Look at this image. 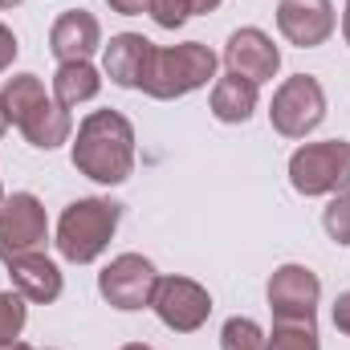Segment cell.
Wrapping results in <instances>:
<instances>
[{
    "mask_svg": "<svg viewBox=\"0 0 350 350\" xmlns=\"http://www.w3.org/2000/svg\"><path fill=\"white\" fill-rule=\"evenodd\" d=\"M45 98H49V94H45V82H41L37 74H12V78H4V86H0V110H4L8 126H21Z\"/></svg>",
    "mask_w": 350,
    "mask_h": 350,
    "instance_id": "18",
    "label": "cell"
},
{
    "mask_svg": "<svg viewBox=\"0 0 350 350\" xmlns=\"http://www.w3.org/2000/svg\"><path fill=\"white\" fill-rule=\"evenodd\" d=\"M151 21L159 25V29H183L187 21H191V8H187V0H151Z\"/></svg>",
    "mask_w": 350,
    "mask_h": 350,
    "instance_id": "23",
    "label": "cell"
},
{
    "mask_svg": "<svg viewBox=\"0 0 350 350\" xmlns=\"http://www.w3.org/2000/svg\"><path fill=\"white\" fill-rule=\"evenodd\" d=\"M269 314L273 322H318V301H322V281L306 265H277L269 285Z\"/></svg>",
    "mask_w": 350,
    "mask_h": 350,
    "instance_id": "8",
    "label": "cell"
},
{
    "mask_svg": "<svg viewBox=\"0 0 350 350\" xmlns=\"http://www.w3.org/2000/svg\"><path fill=\"white\" fill-rule=\"evenodd\" d=\"M322 228H326V237H330L334 245H347L350 249V191L330 196V204H326V212H322Z\"/></svg>",
    "mask_w": 350,
    "mask_h": 350,
    "instance_id": "22",
    "label": "cell"
},
{
    "mask_svg": "<svg viewBox=\"0 0 350 350\" xmlns=\"http://www.w3.org/2000/svg\"><path fill=\"white\" fill-rule=\"evenodd\" d=\"M155 318L175 334H196L212 318V293L191 277H159L151 297Z\"/></svg>",
    "mask_w": 350,
    "mask_h": 350,
    "instance_id": "9",
    "label": "cell"
},
{
    "mask_svg": "<svg viewBox=\"0 0 350 350\" xmlns=\"http://www.w3.org/2000/svg\"><path fill=\"white\" fill-rule=\"evenodd\" d=\"M289 187L306 200L350 191V143L326 139V143L297 147L289 155Z\"/></svg>",
    "mask_w": 350,
    "mask_h": 350,
    "instance_id": "4",
    "label": "cell"
},
{
    "mask_svg": "<svg viewBox=\"0 0 350 350\" xmlns=\"http://www.w3.org/2000/svg\"><path fill=\"white\" fill-rule=\"evenodd\" d=\"M4 131H8V118H4V110H0V139H4Z\"/></svg>",
    "mask_w": 350,
    "mask_h": 350,
    "instance_id": "31",
    "label": "cell"
},
{
    "mask_svg": "<svg viewBox=\"0 0 350 350\" xmlns=\"http://www.w3.org/2000/svg\"><path fill=\"white\" fill-rule=\"evenodd\" d=\"M342 37H347V45H350V8L342 12Z\"/></svg>",
    "mask_w": 350,
    "mask_h": 350,
    "instance_id": "29",
    "label": "cell"
},
{
    "mask_svg": "<svg viewBox=\"0 0 350 350\" xmlns=\"http://www.w3.org/2000/svg\"><path fill=\"white\" fill-rule=\"evenodd\" d=\"M0 350H37V347H29V342H21V338H16V342H4Z\"/></svg>",
    "mask_w": 350,
    "mask_h": 350,
    "instance_id": "28",
    "label": "cell"
},
{
    "mask_svg": "<svg viewBox=\"0 0 350 350\" xmlns=\"http://www.w3.org/2000/svg\"><path fill=\"white\" fill-rule=\"evenodd\" d=\"M49 241V216L45 204L33 191H12L0 204V261L8 265L12 257L41 253Z\"/></svg>",
    "mask_w": 350,
    "mask_h": 350,
    "instance_id": "6",
    "label": "cell"
},
{
    "mask_svg": "<svg viewBox=\"0 0 350 350\" xmlns=\"http://www.w3.org/2000/svg\"><path fill=\"white\" fill-rule=\"evenodd\" d=\"M49 49L53 57L66 66V62H90L98 49H102V25L98 16L86 8H66L53 29H49Z\"/></svg>",
    "mask_w": 350,
    "mask_h": 350,
    "instance_id": "13",
    "label": "cell"
},
{
    "mask_svg": "<svg viewBox=\"0 0 350 350\" xmlns=\"http://www.w3.org/2000/svg\"><path fill=\"white\" fill-rule=\"evenodd\" d=\"M208 106H212V118H216V122L241 126V122H249V118L257 114V86L245 82V78H237V74H224V78L212 82Z\"/></svg>",
    "mask_w": 350,
    "mask_h": 350,
    "instance_id": "15",
    "label": "cell"
},
{
    "mask_svg": "<svg viewBox=\"0 0 350 350\" xmlns=\"http://www.w3.org/2000/svg\"><path fill=\"white\" fill-rule=\"evenodd\" d=\"M8 277H12V289L33 301V306H53L66 289L62 281V269L49 261L45 253H25V257H12L8 261Z\"/></svg>",
    "mask_w": 350,
    "mask_h": 350,
    "instance_id": "14",
    "label": "cell"
},
{
    "mask_svg": "<svg viewBox=\"0 0 350 350\" xmlns=\"http://www.w3.org/2000/svg\"><path fill=\"white\" fill-rule=\"evenodd\" d=\"M118 220H122V208L114 200H102V196L74 200L57 220L53 245L70 265H90L110 249V241L118 232Z\"/></svg>",
    "mask_w": 350,
    "mask_h": 350,
    "instance_id": "3",
    "label": "cell"
},
{
    "mask_svg": "<svg viewBox=\"0 0 350 350\" xmlns=\"http://www.w3.org/2000/svg\"><path fill=\"white\" fill-rule=\"evenodd\" d=\"M25 322H29V301L16 289H0V347L16 342Z\"/></svg>",
    "mask_w": 350,
    "mask_h": 350,
    "instance_id": "21",
    "label": "cell"
},
{
    "mask_svg": "<svg viewBox=\"0 0 350 350\" xmlns=\"http://www.w3.org/2000/svg\"><path fill=\"white\" fill-rule=\"evenodd\" d=\"M330 318H334V326H338V334H347V338H350V289H347V293H338V301H334V310H330Z\"/></svg>",
    "mask_w": 350,
    "mask_h": 350,
    "instance_id": "25",
    "label": "cell"
},
{
    "mask_svg": "<svg viewBox=\"0 0 350 350\" xmlns=\"http://www.w3.org/2000/svg\"><path fill=\"white\" fill-rule=\"evenodd\" d=\"M347 8H350V0H347Z\"/></svg>",
    "mask_w": 350,
    "mask_h": 350,
    "instance_id": "34",
    "label": "cell"
},
{
    "mask_svg": "<svg viewBox=\"0 0 350 350\" xmlns=\"http://www.w3.org/2000/svg\"><path fill=\"white\" fill-rule=\"evenodd\" d=\"M16 53H21V45H16V33L8 29V25H0V74L16 62Z\"/></svg>",
    "mask_w": 350,
    "mask_h": 350,
    "instance_id": "24",
    "label": "cell"
},
{
    "mask_svg": "<svg viewBox=\"0 0 350 350\" xmlns=\"http://www.w3.org/2000/svg\"><path fill=\"white\" fill-rule=\"evenodd\" d=\"M224 66H228V74H237V78L261 86V82H273V78H277V70H281V49L273 45V37H269L265 29L245 25V29H237V33L228 37V45H224Z\"/></svg>",
    "mask_w": 350,
    "mask_h": 350,
    "instance_id": "10",
    "label": "cell"
},
{
    "mask_svg": "<svg viewBox=\"0 0 350 350\" xmlns=\"http://www.w3.org/2000/svg\"><path fill=\"white\" fill-rule=\"evenodd\" d=\"M265 350H322L318 322H273Z\"/></svg>",
    "mask_w": 350,
    "mask_h": 350,
    "instance_id": "19",
    "label": "cell"
},
{
    "mask_svg": "<svg viewBox=\"0 0 350 350\" xmlns=\"http://www.w3.org/2000/svg\"><path fill=\"white\" fill-rule=\"evenodd\" d=\"M16 4H21V0H0V8H16Z\"/></svg>",
    "mask_w": 350,
    "mask_h": 350,
    "instance_id": "32",
    "label": "cell"
},
{
    "mask_svg": "<svg viewBox=\"0 0 350 350\" xmlns=\"http://www.w3.org/2000/svg\"><path fill=\"white\" fill-rule=\"evenodd\" d=\"M98 90H102V74L90 62H66L53 74V102H62L66 110H74L82 102H94Z\"/></svg>",
    "mask_w": 350,
    "mask_h": 350,
    "instance_id": "17",
    "label": "cell"
},
{
    "mask_svg": "<svg viewBox=\"0 0 350 350\" xmlns=\"http://www.w3.org/2000/svg\"><path fill=\"white\" fill-rule=\"evenodd\" d=\"M16 131L25 135L29 147H37V151H53V147L70 143V135H74V118H70V110H66L62 102L45 98V102H41V106H37Z\"/></svg>",
    "mask_w": 350,
    "mask_h": 350,
    "instance_id": "16",
    "label": "cell"
},
{
    "mask_svg": "<svg viewBox=\"0 0 350 350\" xmlns=\"http://www.w3.org/2000/svg\"><path fill=\"white\" fill-rule=\"evenodd\" d=\"M118 350H155V347H147V342H126V347H118Z\"/></svg>",
    "mask_w": 350,
    "mask_h": 350,
    "instance_id": "30",
    "label": "cell"
},
{
    "mask_svg": "<svg viewBox=\"0 0 350 350\" xmlns=\"http://www.w3.org/2000/svg\"><path fill=\"white\" fill-rule=\"evenodd\" d=\"M224 0H187V8H191V16H204V12H216Z\"/></svg>",
    "mask_w": 350,
    "mask_h": 350,
    "instance_id": "27",
    "label": "cell"
},
{
    "mask_svg": "<svg viewBox=\"0 0 350 350\" xmlns=\"http://www.w3.org/2000/svg\"><path fill=\"white\" fill-rule=\"evenodd\" d=\"M322 118H326V90L314 74L285 78L269 102V122L281 139H306L322 126Z\"/></svg>",
    "mask_w": 350,
    "mask_h": 350,
    "instance_id": "5",
    "label": "cell"
},
{
    "mask_svg": "<svg viewBox=\"0 0 350 350\" xmlns=\"http://www.w3.org/2000/svg\"><path fill=\"white\" fill-rule=\"evenodd\" d=\"M70 159L86 179L102 183V187L126 183L135 172V126H131V118L118 110H90L78 122Z\"/></svg>",
    "mask_w": 350,
    "mask_h": 350,
    "instance_id": "1",
    "label": "cell"
},
{
    "mask_svg": "<svg viewBox=\"0 0 350 350\" xmlns=\"http://www.w3.org/2000/svg\"><path fill=\"white\" fill-rule=\"evenodd\" d=\"M265 342H269V334L253 318H241V314L228 318L220 330V350H265Z\"/></svg>",
    "mask_w": 350,
    "mask_h": 350,
    "instance_id": "20",
    "label": "cell"
},
{
    "mask_svg": "<svg viewBox=\"0 0 350 350\" xmlns=\"http://www.w3.org/2000/svg\"><path fill=\"white\" fill-rule=\"evenodd\" d=\"M155 285H159V273H155V265L147 261L143 253H118L114 261L98 273L102 301L114 306V310H122V314L147 310L151 297H155Z\"/></svg>",
    "mask_w": 350,
    "mask_h": 350,
    "instance_id": "7",
    "label": "cell"
},
{
    "mask_svg": "<svg viewBox=\"0 0 350 350\" xmlns=\"http://www.w3.org/2000/svg\"><path fill=\"white\" fill-rule=\"evenodd\" d=\"M220 57L204 45V41H183V45H155L147 78H143V94L172 102V98H187L196 90H204L216 78Z\"/></svg>",
    "mask_w": 350,
    "mask_h": 350,
    "instance_id": "2",
    "label": "cell"
},
{
    "mask_svg": "<svg viewBox=\"0 0 350 350\" xmlns=\"http://www.w3.org/2000/svg\"><path fill=\"white\" fill-rule=\"evenodd\" d=\"M106 4H110V12H118V16H139V12L151 8V0H106Z\"/></svg>",
    "mask_w": 350,
    "mask_h": 350,
    "instance_id": "26",
    "label": "cell"
},
{
    "mask_svg": "<svg viewBox=\"0 0 350 350\" xmlns=\"http://www.w3.org/2000/svg\"><path fill=\"white\" fill-rule=\"evenodd\" d=\"M151 53L155 45L143 37V33H114L106 45H102V74L122 90H139L147 78V66H151Z\"/></svg>",
    "mask_w": 350,
    "mask_h": 350,
    "instance_id": "12",
    "label": "cell"
},
{
    "mask_svg": "<svg viewBox=\"0 0 350 350\" xmlns=\"http://www.w3.org/2000/svg\"><path fill=\"white\" fill-rule=\"evenodd\" d=\"M277 29L297 49H318L334 37L338 16L330 0H281L277 4Z\"/></svg>",
    "mask_w": 350,
    "mask_h": 350,
    "instance_id": "11",
    "label": "cell"
},
{
    "mask_svg": "<svg viewBox=\"0 0 350 350\" xmlns=\"http://www.w3.org/2000/svg\"><path fill=\"white\" fill-rule=\"evenodd\" d=\"M0 204H4V183H0Z\"/></svg>",
    "mask_w": 350,
    "mask_h": 350,
    "instance_id": "33",
    "label": "cell"
}]
</instances>
